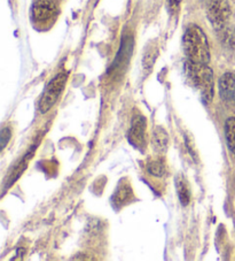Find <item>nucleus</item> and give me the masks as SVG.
<instances>
[{
    "mask_svg": "<svg viewBox=\"0 0 235 261\" xmlns=\"http://www.w3.org/2000/svg\"><path fill=\"white\" fill-rule=\"evenodd\" d=\"M184 51L188 61L197 65H208L210 61V47L208 38L200 27H188L184 35Z\"/></svg>",
    "mask_w": 235,
    "mask_h": 261,
    "instance_id": "nucleus-1",
    "label": "nucleus"
},
{
    "mask_svg": "<svg viewBox=\"0 0 235 261\" xmlns=\"http://www.w3.org/2000/svg\"><path fill=\"white\" fill-rule=\"evenodd\" d=\"M186 71L195 87L201 90L205 101H211L214 97V73L208 65H197L188 61Z\"/></svg>",
    "mask_w": 235,
    "mask_h": 261,
    "instance_id": "nucleus-2",
    "label": "nucleus"
},
{
    "mask_svg": "<svg viewBox=\"0 0 235 261\" xmlns=\"http://www.w3.org/2000/svg\"><path fill=\"white\" fill-rule=\"evenodd\" d=\"M66 82L67 74L60 73L47 84L39 101V110L42 113H46L54 106V103L57 101L58 97L61 96L63 89H65Z\"/></svg>",
    "mask_w": 235,
    "mask_h": 261,
    "instance_id": "nucleus-3",
    "label": "nucleus"
},
{
    "mask_svg": "<svg viewBox=\"0 0 235 261\" xmlns=\"http://www.w3.org/2000/svg\"><path fill=\"white\" fill-rule=\"evenodd\" d=\"M230 13L232 11L227 0H214L208 10V16L211 23L219 28L228 21Z\"/></svg>",
    "mask_w": 235,
    "mask_h": 261,
    "instance_id": "nucleus-4",
    "label": "nucleus"
},
{
    "mask_svg": "<svg viewBox=\"0 0 235 261\" xmlns=\"http://www.w3.org/2000/svg\"><path fill=\"white\" fill-rule=\"evenodd\" d=\"M57 5L54 0H37L33 6V19L37 23H46L56 15Z\"/></svg>",
    "mask_w": 235,
    "mask_h": 261,
    "instance_id": "nucleus-5",
    "label": "nucleus"
},
{
    "mask_svg": "<svg viewBox=\"0 0 235 261\" xmlns=\"http://www.w3.org/2000/svg\"><path fill=\"white\" fill-rule=\"evenodd\" d=\"M146 119L143 116H134L129 132V139L135 147L142 148L146 143Z\"/></svg>",
    "mask_w": 235,
    "mask_h": 261,
    "instance_id": "nucleus-6",
    "label": "nucleus"
},
{
    "mask_svg": "<svg viewBox=\"0 0 235 261\" xmlns=\"http://www.w3.org/2000/svg\"><path fill=\"white\" fill-rule=\"evenodd\" d=\"M219 93L224 101L235 103V74L225 73L219 80Z\"/></svg>",
    "mask_w": 235,
    "mask_h": 261,
    "instance_id": "nucleus-7",
    "label": "nucleus"
},
{
    "mask_svg": "<svg viewBox=\"0 0 235 261\" xmlns=\"http://www.w3.org/2000/svg\"><path fill=\"white\" fill-rule=\"evenodd\" d=\"M169 135L162 127H156L153 130L152 145L156 152L163 153L169 146Z\"/></svg>",
    "mask_w": 235,
    "mask_h": 261,
    "instance_id": "nucleus-8",
    "label": "nucleus"
},
{
    "mask_svg": "<svg viewBox=\"0 0 235 261\" xmlns=\"http://www.w3.org/2000/svg\"><path fill=\"white\" fill-rule=\"evenodd\" d=\"M175 187H177L178 196L182 205L187 206L191 201V189H189L187 179L185 178L184 175L179 174L177 177H175Z\"/></svg>",
    "mask_w": 235,
    "mask_h": 261,
    "instance_id": "nucleus-9",
    "label": "nucleus"
},
{
    "mask_svg": "<svg viewBox=\"0 0 235 261\" xmlns=\"http://www.w3.org/2000/svg\"><path fill=\"white\" fill-rule=\"evenodd\" d=\"M225 138L229 151L235 155V116L228 118L225 122Z\"/></svg>",
    "mask_w": 235,
    "mask_h": 261,
    "instance_id": "nucleus-10",
    "label": "nucleus"
},
{
    "mask_svg": "<svg viewBox=\"0 0 235 261\" xmlns=\"http://www.w3.org/2000/svg\"><path fill=\"white\" fill-rule=\"evenodd\" d=\"M131 197H132L131 187L129 184H122V186L116 190L114 197H112V200H114L117 206H123L131 199Z\"/></svg>",
    "mask_w": 235,
    "mask_h": 261,
    "instance_id": "nucleus-11",
    "label": "nucleus"
},
{
    "mask_svg": "<svg viewBox=\"0 0 235 261\" xmlns=\"http://www.w3.org/2000/svg\"><path fill=\"white\" fill-rule=\"evenodd\" d=\"M156 57H157V49L155 47H149L142 60L144 73H151V70L154 66V62L156 60Z\"/></svg>",
    "mask_w": 235,
    "mask_h": 261,
    "instance_id": "nucleus-12",
    "label": "nucleus"
},
{
    "mask_svg": "<svg viewBox=\"0 0 235 261\" xmlns=\"http://www.w3.org/2000/svg\"><path fill=\"white\" fill-rule=\"evenodd\" d=\"M147 170H148L149 174L153 175V176H155V177L164 176L165 172H166L164 164L162 163V161H159V160L152 161V163L148 165Z\"/></svg>",
    "mask_w": 235,
    "mask_h": 261,
    "instance_id": "nucleus-13",
    "label": "nucleus"
},
{
    "mask_svg": "<svg viewBox=\"0 0 235 261\" xmlns=\"http://www.w3.org/2000/svg\"><path fill=\"white\" fill-rule=\"evenodd\" d=\"M11 135H12V133L8 128H4L2 130V135H0V141H2V148L6 147L7 143L10 142V139H11Z\"/></svg>",
    "mask_w": 235,
    "mask_h": 261,
    "instance_id": "nucleus-14",
    "label": "nucleus"
},
{
    "mask_svg": "<svg viewBox=\"0 0 235 261\" xmlns=\"http://www.w3.org/2000/svg\"><path fill=\"white\" fill-rule=\"evenodd\" d=\"M186 144H187V148L189 150V152H191V155L194 156L197 160V152L195 150V146H194V142L192 138H189L188 136L186 137Z\"/></svg>",
    "mask_w": 235,
    "mask_h": 261,
    "instance_id": "nucleus-15",
    "label": "nucleus"
},
{
    "mask_svg": "<svg viewBox=\"0 0 235 261\" xmlns=\"http://www.w3.org/2000/svg\"><path fill=\"white\" fill-rule=\"evenodd\" d=\"M180 3H182V0H169L170 8H171V10H172V11L178 10Z\"/></svg>",
    "mask_w": 235,
    "mask_h": 261,
    "instance_id": "nucleus-16",
    "label": "nucleus"
}]
</instances>
